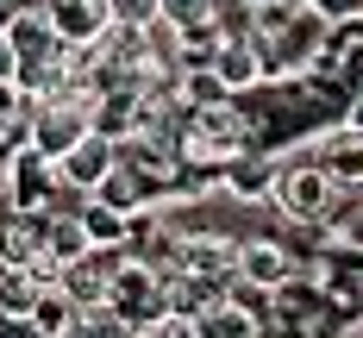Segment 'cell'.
<instances>
[{
	"mask_svg": "<svg viewBox=\"0 0 363 338\" xmlns=\"http://www.w3.org/2000/svg\"><path fill=\"white\" fill-rule=\"evenodd\" d=\"M251 119L238 113V101L225 94V101H207V107H188L176 125V163H232L238 150L251 145Z\"/></svg>",
	"mask_w": 363,
	"mask_h": 338,
	"instance_id": "cell-1",
	"label": "cell"
},
{
	"mask_svg": "<svg viewBox=\"0 0 363 338\" xmlns=\"http://www.w3.org/2000/svg\"><path fill=\"white\" fill-rule=\"evenodd\" d=\"M345 194H357V188H338L313 163V157H294V163H276V182H269V201H276V213L294 225H320L332 220L338 207H345Z\"/></svg>",
	"mask_w": 363,
	"mask_h": 338,
	"instance_id": "cell-2",
	"label": "cell"
},
{
	"mask_svg": "<svg viewBox=\"0 0 363 338\" xmlns=\"http://www.w3.org/2000/svg\"><path fill=\"white\" fill-rule=\"evenodd\" d=\"M107 307L125 320V326H150V320H163L169 313V282H163V269L138 251H119L107 269Z\"/></svg>",
	"mask_w": 363,
	"mask_h": 338,
	"instance_id": "cell-3",
	"label": "cell"
},
{
	"mask_svg": "<svg viewBox=\"0 0 363 338\" xmlns=\"http://www.w3.org/2000/svg\"><path fill=\"white\" fill-rule=\"evenodd\" d=\"M94 88H57L44 101H26V132H32V150L44 157H63V150L88 132V113H94Z\"/></svg>",
	"mask_w": 363,
	"mask_h": 338,
	"instance_id": "cell-4",
	"label": "cell"
},
{
	"mask_svg": "<svg viewBox=\"0 0 363 338\" xmlns=\"http://www.w3.org/2000/svg\"><path fill=\"white\" fill-rule=\"evenodd\" d=\"M0 207L6 213H50V207H63V182H57V163L44 157V150H13L6 163H0Z\"/></svg>",
	"mask_w": 363,
	"mask_h": 338,
	"instance_id": "cell-5",
	"label": "cell"
},
{
	"mask_svg": "<svg viewBox=\"0 0 363 338\" xmlns=\"http://www.w3.org/2000/svg\"><path fill=\"white\" fill-rule=\"evenodd\" d=\"M232 276H238V288L282 295V288L294 282V251L282 244V238H263V232H251V238H238V244H232Z\"/></svg>",
	"mask_w": 363,
	"mask_h": 338,
	"instance_id": "cell-6",
	"label": "cell"
},
{
	"mask_svg": "<svg viewBox=\"0 0 363 338\" xmlns=\"http://www.w3.org/2000/svg\"><path fill=\"white\" fill-rule=\"evenodd\" d=\"M50 163H57V182H63V194H88V188H94L113 163H119V150H113L107 132H94V125H88V132H82L63 157H50Z\"/></svg>",
	"mask_w": 363,
	"mask_h": 338,
	"instance_id": "cell-7",
	"label": "cell"
},
{
	"mask_svg": "<svg viewBox=\"0 0 363 338\" xmlns=\"http://www.w3.org/2000/svg\"><path fill=\"white\" fill-rule=\"evenodd\" d=\"M207 75H213L232 101H238V94H251V88H269V75H263V57H257V38H251V32L219 38L213 57H207Z\"/></svg>",
	"mask_w": 363,
	"mask_h": 338,
	"instance_id": "cell-8",
	"label": "cell"
},
{
	"mask_svg": "<svg viewBox=\"0 0 363 338\" xmlns=\"http://www.w3.org/2000/svg\"><path fill=\"white\" fill-rule=\"evenodd\" d=\"M44 6V19H50V32L63 38V44H75V50H101L107 44V6L101 0H38Z\"/></svg>",
	"mask_w": 363,
	"mask_h": 338,
	"instance_id": "cell-9",
	"label": "cell"
},
{
	"mask_svg": "<svg viewBox=\"0 0 363 338\" xmlns=\"http://www.w3.org/2000/svg\"><path fill=\"white\" fill-rule=\"evenodd\" d=\"M194 332L201 338H263V313H257L251 300H238L232 282H225V295H213L194 313Z\"/></svg>",
	"mask_w": 363,
	"mask_h": 338,
	"instance_id": "cell-10",
	"label": "cell"
},
{
	"mask_svg": "<svg viewBox=\"0 0 363 338\" xmlns=\"http://www.w3.org/2000/svg\"><path fill=\"white\" fill-rule=\"evenodd\" d=\"M320 169H326L338 188H363V132H351V125H332L320 145L307 150Z\"/></svg>",
	"mask_w": 363,
	"mask_h": 338,
	"instance_id": "cell-11",
	"label": "cell"
},
{
	"mask_svg": "<svg viewBox=\"0 0 363 338\" xmlns=\"http://www.w3.org/2000/svg\"><path fill=\"white\" fill-rule=\"evenodd\" d=\"M88 201H101V207H113V213H138V207H157L163 201V188H150L138 169H125V163H113L101 182L88 188Z\"/></svg>",
	"mask_w": 363,
	"mask_h": 338,
	"instance_id": "cell-12",
	"label": "cell"
},
{
	"mask_svg": "<svg viewBox=\"0 0 363 338\" xmlns=\"http://www.w3.org/2000/svg\"><path fill=\"white\" fill-rule=\"evenodd\" d=\"M44 257V213H6L0 220V269H32Z\"/></svg>",
	"mask_w": 363,
	"mask_h": 338,
	"instance_id": "cell-13",
	"label": "cell"
},
{
	"mask_svg": "<svg viewBox=\"0 0 363 338\" xmlns=\"http://www.w3.org/2000/svg\"><path fill=\"white\" fill-rule=\"evenodd\" d=\"M75 207H82V201H75ZM75 207H50V213H44V257L57 263V269L75 263V257H88V232H82V213H75Z\"/></svg>",
	"mask_w": 363,
	"mask_h": 338,
	"instance_id": "cell-14",
	"label": "cell"
},
{
	"mask_svg": "<svg viewBox=\"0 0 363 338\" xmlns=\"http://www.w3.org/2000/svg\"><path fill=\"white\" fill-rule=\"evenodd\" d=\"M82 232H88V251H125V238H132V213H113L101 201H88L82 194Z\"/></svg>",
	"mask_w": 363,
	"mask_h": 338,
	"instance_id": "cell-15",
	"label": "cell"
},
{
	"mask_svg": "<svg viewBox=\"0 0 363 338\" xmlns=\"http://www.w3.org/2000/svg\"><path fill=\"white\" fill-rule=\"evenodd\" d=\"M69 313H75V300L63 295L57 282H50V288H38L32 313H26L19 326H26V332H32V338H63V332H69Z\"/></svg>",
	"mask_w": 363,
	"mask_h": 338,
	"instance_id": "cell-16",
	"label": "cell"
},
{
	"mask_svg": "<svg viewBox=\"0 0 363 338\" xmlns=\"http://www.w3.org/2000/svg\"><path fill=\"white\" fill-rule=\"evenodd\" d=\"M276 163H282V157H245V150H238V157H232V176H225V194H232V201H263L269 182H276Z\"/></svg>",
	"mask_w": 363,
	"mask_h": 338,
	"instance_id": "cell-17",
	"label": "cell"
},
{
	"mask_svg": "<svg viewBox=\"0 0 363 338\" xmlns=\"http://www.w3.org/2000/svg\"><path fill=\"white\" fill-rule=\"evenodd\" d=\"M119 332H125V320L101 300V307H75V313H69V332H63V338H119Z\"/></svg>",
	"mask_w": 363,
	"mask_h": 338,
	"instance_id": "cell-18",
	"label": "cell"
},
{
	"mask_svg": "<svg viewBox=\"0 0 363 338\" xmlns=\"http://www.w3.org/2000/svg\"><path fill=\"white\" fill-rule=\"evenodd\" d=\"M157 19H163V26H176V32L207 26V19H213V0H157Z\"/></svg>",
	"mask_w": 363,
	"mask_h": 338,
	"instance_id": "cell-19",
	"label": "cell"
},
{
	"mask_svg": "<svg viewBox=\"0 0 363 338\" xmlns=\"http://www.w3.org/2000/svg\"><path fill=\"white\" fill-rule=\"evenodd\" d=\"M101 6H107V26H119V32H145L157 19V0H101Z\"/></svg>",
	"mask_w": 363,
	"mask_h": 338,
	"instance_id": "cell-20",
	"label": "cell"
},
{
	"mask_svg": "<svg viewBox=\"0 0 363 338\" xmlns=\"http://www.w3.org/2000/svg\"><path fill=\"white\" fill-rule=\"evenodd\" d=\"M301 6H307V19H320L326 32H338V26L363 19V0H301Z\"/></svg>",
	"mask_w": 363,
	"mask_h": 338,
	"instance_id": "cell-21",
	"label": "cell"
},
{
	"mask_svg": "<svg viewBox=\"0 0 363 338\" xmlns=\"http://www.w3.org/2000/svg\"><path fill=\"white\" fill-rule=\"evenodd\" d=\"M13 75H19V50H13L6 32H0V88H13Z\"/></svg>",
	"mask_w": 363,
	"mask_h": 338,
	"instance_id": "cell-22",
	"label": "cell"
},
{
	"mask_svg": "<svg viewBox=\"0 0 363 338\" xmlns=\"http://www.w3.org/2000/svg\"><path fill=\"white\" fill-rule=\"evenodd\" d=\"M345 125H351V132H363V88H357V101H351V113H345Z\"/></svg>",
	"mask_w": 363,
	"mask_h": 338,
	"instance_id": "cell-23",
	"label": "cell"
},
{
	"mask_svg": "<svg viewBox=\"0 0 363 338\" xmlns=\"http://www.w3.org/2000/svg\"><path fill=\"white\" fill-rule=\"evenodd\" d=\"M338 338H363V320H357V326H351V332H338Z\"/></svg>",
	"mask_w": 363,
	"mask_h": 338,
	"instance_id": "cell-24",
	"label": "cell"
}]
</instances>
